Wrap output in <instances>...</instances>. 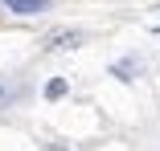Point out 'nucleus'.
<instances>
[{"label": "nucleus", "mask_w": 160, "mask_h": 151, "mask_svg": "<svg viewBox=\"0 0 160 151\" xmlns=\"http://www.w3.org/2000/svg\"><path fill=\"white\" fill-rule=\"evenodd\" d=\"M8 12H17V16H33V12H45L49 8V0H0Z\"/></svg>", "instance_id": "f257e3e1"}, {"label": "nucleus", "mask_w": 160, "mask_h": 151, "mask_svg": "<svg viewBox=\"0 0 160 151\" xmlns=\"http://www.w3.org/2000/svg\"><path fill=\"white\" fill-rule=\"evenodd\" d=\"M78 41H82V33H74V29H62V33H53L45 45H49V49H74Z\"/></svg>", "instance_id": "f03ea898"}, {"label": "nucleus", "mask_w": 160, "mask_h": 151, "mask_svg": "<svg viewBox=\"0 0 160 151\" xmlns=\"http://www.w3.org/2000/svg\"><path fill=\"white\" fill-rule=\"evenodd\" d=\"M45 94H49V98H62V94H66V78H53V82L45 86Z\"/></svg>", "instance_id": "7ed1b4c3"}, {"label": "nucleus", "mask_w": 160, "mask_h": 151, "mask_svg": "<svg viewBox=\"0 0 160 151\" xmlns=\"http://www.w3.org/2000/svg\"><path fill=\"white\" fill-rule=\"evenodd\" d=\"M45 151H66V147H58V143H45Z\"/></svg>", "instance_id": "20e7f679"}]
</instances>
